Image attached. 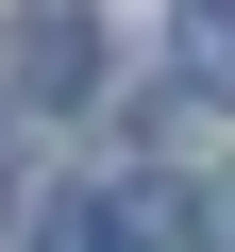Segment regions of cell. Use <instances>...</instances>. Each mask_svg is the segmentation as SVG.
Returning <instances> with one entry per match:
<instances>
[{"instance_id": "3", "label": "cell", "mask_w": 235, "mask_h": 252, "mask_svg": "<svg viewBox=\"0 0 235 252\" xmlns=\"http://www.w3.org/2000/svg\"><path fill=\"white\" fill-rule=\"evenodd\" d=\"M51 252H118V219L101 202H51Z\"/></svg>"}, {"instance_id": "1", "label": "cell", "mask_w": 235, "mask_h": 252, "mask_svg": "<svg viewBox=\"0 0 235 252\" xmlns=\"http://www.w3.org/2000/svg\"><path fill=\"white\" fill-rule=\"evenodd\" d=\"M17 101H101V0H17Z\"/></svg>"}, {"instance_id": "2", "label": "cell", "mask_w": 235, "mask_h": 252, "mask_svg": "<svg viewBox=\"0 0 235 252\" xmlns=\"http://www.w3.org/2000/svg\"><path fill=\"white\" fill-rule=\"evenodd\" d=\"M168 67H185V84H202V101H218V84H235V0H185V34H168Z\"/></svg>"}]
</instances>
